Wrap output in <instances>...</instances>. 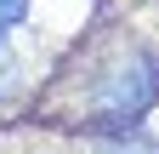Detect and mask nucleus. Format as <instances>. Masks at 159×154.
I'll list each match as a JSON object with an SVG mask.
<instances>
[{"instance_id": "4", "label": "nucleus", "mask_w": 159, "mask_h": 154, "mask_svg": "<svg viewBox=\"0 0 159 154\" xmlns=\"http://www.w3.org/2000/svg\"><path fill=\"white\" fill-rule=\"evenodd\" d=\"M6 69H11V57H6V46H0V74H6ZM0 86H6V80H0Z\"/></svg>"}, {"instance_id": "2", "label": "nucleus", "mask_w": 159, "mask_h": 154, "mask_svg": "<svg viewBox=\"0 0 159 154\" xmlns=\"http://www.w3.org/2000/svg\"><path fill=\"white\" fill-rule=\"evenodd\" d=\"M23 17H29V0H0V34H6V29H17Z\"/></svg>"}, {"instance_id": "1", "label": "nucleus", "mask_w": 159, "mask_h": 154, "mask_svg": "<svg viewBox=\"0 0 159 154\" xmlns=\"http://www.w3.org/2000/svg\"><path fill=\"white\" fill-rule=\"evenodd\" d=\"M153 103H159V57L153 51H131L102 80V91H97V114H102L108 126H119V131L136 126Z\"/></svg>"}, {"instance_id": "3", "label": "nucleus", "mask_w": 159, "mask_h": 154, "mask_svg": "<svg viewBox=\"0 0 159 154\" xmlns=\"http://www.w3.org/2000/svg\"><path fill=\"white\" fill-rule=\"evenodd\" d=\"M102 154H159L153 143H142V137H119V143H108Z\"/></svg>"}]
</instances>
